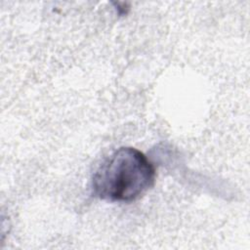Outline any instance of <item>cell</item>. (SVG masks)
I'll return each instance as SVG.
<instances>
[{
    "label": "cell",
    "mask_w": 250,
    "mask_h": 250,
    "mask_svg": "<svg viewBox=\"0 0 250 250\" xmlns=\"http://www.w3.org/2000/svg\"><path fill=\"white\" fill-rule=\"evenodd\" d=\"M152 163L134 147H120L97 169L92 180L93 193L108 201L130 202L139 198L152 185Z\"/></svg>",
    "instance_id": "6da1fadb"
}]
</instances>
